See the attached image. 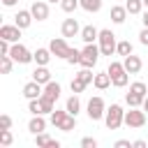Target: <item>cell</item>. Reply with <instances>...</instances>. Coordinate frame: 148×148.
Returning <instances> with one entry per match:
<instances>
[{"mask_svg": "<svg viewBox=\"0 0 148 148\" xmlns=\"http://www.w3.org/2000/svg\"><path fill=\"white\" fill-rule=\"evenodd\" d=\"M106 72L111 74V83H113L116 88H125V86H127V81H130V72L125 69V65H123V62L111 60Z\"/></svg>", "mask_w": 148, "mask_h": 148, "instance_id": "cell-1", "label": "cell"}, {"mask_svg": "<svg viewBox=\"0 0 148 148\" xmlns=\"http://www.w3.org/2000/svg\"><path fill=\"white\" fill-rule=\"evenodd\" d=\"M97 44H99V51H102V56H109V58H111V56L116 53V46H118L113 30H111V28H104V30H99Z\"/></svg>", "mask_w": 148, "mask_h": 148, "instance_id": "cell-2", "label": "cell"}, {"mask_svg": "<svg viewBox=\"0 0 148 148\" xmlns=\"http://www.w3.org/2000/svg\"><path fill=\"white\" fill-rule=\"evenodd\" d=\"M104 125H106L109 130H118L120 125H125V111H123L120 104H111V106H106Z\"/></svg>", "mask_w": 148, "mask_h": 148, "instance_id": "cell-3", "label": "cell"}, {"mask_svg": "<svg viewBox=\"0 0 148 148\" xmlns=\"http://www.w3.org/2000/svg\"><path fill=\"white\" fill-rule=\"evenodd\" d=\"M99 56H102L99 44H95V42H92V44H86V46L81 49V62H79V65H81V67H90V69H92V67L97 65Z\"/></svg>", "mask_w": 148, "mask_h": 148, "instance_id": "cell-4", "label": "cell"}, {"mask_svg": "<svg viewBox=\"0 0 148 148\" xmlns=\"http://www.w3.org/2000/svg\"><path fill=\"white\" fill-rule=\"evenodd\" d=\"M86 113H88V118H90L92 123H95V120H102L104 113H106V104H104V99H102L99 95L90 97V102H88V106H86Z\"/></svg>", "mask_w": 148, "mask_h": 148, "instance_id": "cell-5", "label": "cell"}, {"mask_svg": "<svg viewBox=\"0 0 148 148\" xmlns=\"http://www.w3.org/2000/svg\"><path fill=\"white\" fill-rule=\"evenodd\" d=\"M125 125L127 127H143L146 125V111L139 106H130V111H125Z\"/></svg>", "mask_w": 148, "mask_h": 148, "instance_id": "cell-6", "label": "cell"}, {"mask_svg": "<svg viewBox=\"0 0 148 148\" xmlns=\"http://www.w3.org/2000/svg\"><path fill=\"white\" fill-rule=\"evenodd\" d=\"M9 56H12V58H14V62H18V65H28V62H32V60H35V58H32V53H30L23 44H18V42H14V44H12Z\"/></svg>", "mask_w": 148, "mask_h": 148, "instance_id": "cell-7", "label": "cell"}, {"mask_svg": "<svg viewBox=\"0 0 148 148\" xmlns=\"http://www.w3.org/2000/svg\"><path fill=\"white\" fill-rule=\"evenodd\" d=\"M49 49H51V53H53L56 58H67V53H69L67 37H53V39L49 42Z\"/></svg>", "mask_w": 148, "mask_h": 148, "instance_id": "cell-8", "label": "cell"}, {"mask_svg": "<svg viewBox=\"0 0 148 148\" xmlns=\"http://www.w3.org/2000/svg\"><path fill=\"white\" fill-rule=\"evenodd\" d=\"M30 12L37 21H46L49 18V0H32Z\"/></svg>", "mask_w": 148, "mask_h": 148, "instance_id": "cell-9", "label": "cell"}, {"mask_svg": "<svg viewBox=\"0 0 148 148\" xmlns=\"http://www.w3.org/2000/svg\"><path fill=\"white\" fill-rule=\"evenodd\" d=\"M60 32H62V37H79L81 35V25H79L76 18H65L62 25H60Z\"/></svg>", "mask_w": 148, "mask_h": 148, "instance_id": "cell-10", "label": "cell"}, {"mask_svg": "<svg viewBox=\"0 0 148 148\" xmlns=\"http://www.w3.org/2000/svg\"><path fill=\"white\" fill-rule=\"evenodd\" d=\"M0 37L14 44V42H18V39H21V28H18L16 23H14V25L5 23V25H0Z\"/></svg>", "mask_w": 148, "mask_h": 148, "instance_id": "cell-11", "label": "cell"}, {"mask_svg": "<svg viewBox=\"0 0 148 148\" xmlns=\"http://www.w3.org/2000/svg\"><path fill=\"white\" fill-rule=\"evenodd\" d=\"M42 92H44V86L37 83L35 79L23 86V97H25V99H37V97H42Z\"/></svg>", "mask_w": 148, "mask_h": 148, "instance_id": "cell-12", "label": "cell"}, {"mask_svg": "<svg viewBox=\"0 0 148 148\" xmlns=\"http://www.w3.org/2000/svg\"><path fill=\"white\" fill-rule=\"evenodd\" d=\"M35 21V16H32V12L30 9H18L16 12V16H14V23L21 28V30H25V28H30V23Z\"/></svg>", "mask_w": 148, "mask_h": 148, "instance_id": "cell-13", "label": "cell"}, {"mask_svg": "<svg viewBox=\"0 0 148 148\" xmlns=\"http://www.w3.org/2000/svg\"><path fill=\"white\" fill-rule=\"evenodd\" d=\"M123 65H125V69H127L130 74H139V72H141V67H143L141 58H139V56H134V53L125 56V58H123Z\"/></svg>", "mask_w": 148, "mask_h": 148, "instance_id": "cell-14", "label": "cell"}, {"mask_svg": "<svg viewBox=\"0 0 148 148\" xmlns=\"http://www.w3.org/2000/svg\"><path fill=\"white\" fill-rule=\"evenodd\" d=\"M28 130H30V134H39V132H44V130H46V118H44L42 113L32 116L30 123H28Z\"/></svg>", "mask_w": 148, "mask_h": 148, "instance_id": "cell-15", "label": "cell"}, {"mask_svg": "<svg viewBox=\"0 0 148 148\" xmlns=\"http://www.w3.org/2000/svg\"><path fill=\"white\" fill-rule=\"evenodd\" d=\"M79 37L83 39V44H92V42H97V37H99V30H97L95 25H83Z\"/></svg>", "mask_w": 148, "mask_h": 148, "instance_id": "cell-16", "label": "cell"}, {"mask_svg": "<svg viewBox=\"0 0 148 148\" xmlns=\"http://www.w3.org/2000/svg\"><path fill=\"white\" fill-rule=\"evenodd\" d=\"M32 79H35L37 83L46 86V83L51 81V72H49V67H46V65H37V67H35V72H32Z\"/></svg>", "mask_w": 148, "mask_h": 148, "instance_id": "cell-17", "label": "cell"}, {"mask_svg": "<svg viewBox=\"0 0 148 148\" xmlns=\"http://www.w3.org/2000/svg\"><path fill=\"white\" fill-rule=\"evenodd\" d=\"M92 86H95L97 90H106L109 86H113V83H111V74H109V72H99V74H95Z\"/></svg>", "mask_w": 148, "mask_h": 148, "instance_id": "cell-18", "label": "cell"}, {"mask_svg": "<svg viewBox=\"0 0 148 148\" xmlns=\"http://www.w3.org/2000/svg\"><path fill=\"white\" fill-rule=\"evenodd\" d=\"M127 7L125 5H113L111 7V21L113 23H125V18H127Z\"/></svg>", "mask_w": 148, "mask_h": 148, "instance_id": "cell-19", "label": "cell"}, {"mask_svg": "<svg viewBox=\"0 0 148 148\" xmlns=\"http://www.w3.org/2000/svg\"><path fill=\"white\" fill-rule=\"evenodd\" d=\"M60 90H62V88H60V83H58V81H49V83L44 86V92H42V95H46V97H51L53 102H58Z\"/></svg>", "mask_w": 148, "mask_h": 148, "instance_id": "cell-20", "label": "cell"}, {"mask_svg": "<svg viewBox=\"0 0 148 148\" xmlns=\"http://www.w3.org/2000/svg\"><path fill=\"white\" fill-rule=\"evenodd\" d=\"M32 58H35L37 65H49V60L53 58V53H51V49H37L32 53Z\"/></svg>", "mask_w": 148, "mask_h": 148, "instance_id": "cell-21", "label": "cell"}, {"mask_svg": "<svg viewBox=\"0 0 148 148\" xmlns=\"http://www.w3.org/2000/svg\"><path fill=\"white\" fill-rule=\"evenodd\" d=\"M65 109L72 113V116H79V111H81V99H79V95L74 92L72 97H67V102H65Z\"/></svg>", "mask_w": 148, "mask_h": 148, "instance_id": "cell-22", "label": "cell"}, {"mask_svg": "<svg viewBox=\"0 0 148 148\" xmlns=\"http://www.w3.org/2000/svg\"><path fill=\"white\" fill-rule=\"evenodd\" d=\"M67 113H69L67 109H53V111L49 113V116H51V125H53V127H58V125L65 120V116H67Z\"/></svg>", "mask_w": 148, "mask_h": 148, "instance_id": "cell-23", "label": "cell"}, {"mask_svg": "<svg viewBox=\"0 0 148 148\" xmlns=\"http://www.w3.org/2000/svg\"><path fill=\"white\" fill-rule=\"evenodd\" d=\"M74 127H76V116L67 113V116H65V120H62V123H60V125H58L56 130H62V132H72Z\"/></svg>", "mask_w": 148, "mask_h": 148, "instance_id": "cell-24", "label": "cell"}, {"mask_svg": "<svg viewBox=\"0 0 148 148\" xmlns=\"http://www.w3.org/2000/svg\"><path fill=\"white\" fill-rule=\"evenodd\" d=\"M79 7H81V0H60V9L67 14H74Z\"/></svg>", "mask_w": 148, "mask_h": 148, "instance_id": "cell-25", "label": "cell"}, {"mask_svg": "<svg viewBox=\"0 0 148 148\" xmlns=\"http://www.w3.org/2000/svg\"><path fill=\"white\" fill-rule=\"evenodd\" d=\"M125 102H127L130 106H141V104H143V95H139V92L130 90V92L125 95Z\"/></svg>", "mask_w": 148, "mask_h": 148, "instance_id": "cell-26", "label": "cell"}, {"mask_svg": "<svg viewBox=\"0 0 148 148\" xmlns=\"http://www.w3.org/2000/svg\"><path fill=\"white\" fill-rule=\"evenodd\" d=\"M125 7H127L130 14H141V12L146 9V7H143V0H127Z\"/></svg>", "mask_w": 148, "mask_h": 148, "instance_id": "cell-27", "label": "cell"}, {"mask_svg": "<svg viewBox=\"0 0 148 148\" xmlns=\"http://www.w3.org/2000/svg\"><path fill=\"white\" fill-rule=\"evenodd\" d=\"M81 9H86V12H99L102 9V0H81Z\"/></svg>", "mask_w": 148, "mask_h": 148, "instance_id": "cell-28", "label": "cell"}, {"mask_svg": "<svg viewBox=\"0 0 148 148\" xmlns=\"http://www.w3.org/2000/svg\"><path fill=\"white\" fill-rule=\"evenodd\" d=\"M14 67V58L12 56H0V72L2 74H9Z\"/></svg>", "mask_w": 148, "mask_h": 148, "instance_id": "cell-29", "label": "cell"}, {"mask_svg": "<svg viewBox=\"0 0 148 148\" xmlns=\"http://www.w3.org/2000/svg\"><path fill=\"white\" fill-rule=\"evenodd\" d=\"M116 53H118V56H123V58H125V56H130V53H132V44H130L127 39L118 42V46H116Z\"/></svg>", "mask_w": 148, "mask_h": 148, "instance_id": "cell-30", "label": "cell"}, {"mask_svg": "<svg viewBox=\"0 0 148 148\" xmlns=\"http://www.w3.org/2000/svg\"><path fill=\"white\" fill-rule=\"evenodd\" d=\"M69 65H79L81 62V49H72L69 46V53H67V58H65Z\"/></svg>", "mask_w": 148, "mask_h": 148, "instance_id": "cell-31", "label": "cell"}, {"mask_svg": "<svg viewBox=\"0 0 148 148\" xmlns=\"http://www.w3.org/2000/svg\"><path fill=\"white\" fill-rule=\"evenodd\" d=\"M74 76H79V79H81L83 83H92V79H95V74L90 72V67H83V69H79V72H76Z\"/></svg>", "mask_w": 148, "mask_h": 148, "instance_id": "cell-32", "label": "cell"}, {"mask_svg": "<svg viewBox=\"0 0 148 148\" xmlns=\"http://www.w3.org/2000/svg\"><path fill=\"white\" fill-rule=\"evenodd\" d=\"M39 102H42V111H44V116H46V113H51V111L56 109V102H53L51 97H46V95H42V97H39Z\"/></svg>", "mask_w": 148, "mask_h": 148, "instance_id": "cell-33", "label": "cell"}, {"mask_svg": "<svg viewBox=\"0 0 148 148\" xmlns=\"http://www.w3.org/2000/svg\"><path fill=\"white\" fill-rule=\"evenodd\" d=\"M28 111H30L32 116H37V113H42V116H44V111H42V102H39V97H37V99H28Z\"/></svg>", "mask_w": 148, "mask_h": 148, "instance_id": "cell-34", "label": "cell"}, {"mask_svg": "<svg viewBox=\"0 0 148 148\" xmlns=\"http://www.w3.org/2000/svg\"><path fill=\"white\" fill-rule=\"evenodd\" d=\"M86 86H88V83H83L79 76H74V79H72V83H69L72 92H76V95H79V92H83V88H86Z\"/></svg>", "mask_w": 148, "mask_h": 148, "instance_id": "cell-35", "label": "cell"}, {"mask_svg": "<svg viewBox=\"0 0 148 148\" xmlns=\"http://www.w3.org/2000/svg\"><path fill=\"white\" fill-rule=\"evenodd\" d=\"M130 90H134V92H139V95H143V97H146L148 86H146L143 81H134V83H130Z\"/></svg>", "mask_w": 148, "mask_h": 148, "instance_id": "cell-36", "label": "cell"}, {"mask_svg": "<svg viewBox=\"0 0 148 148\" xmlns=\"http://www.w3.org/2000/svg\"><path fill=\"white\" fill-rule=\"evenodd\" d=\"M35 143H37L39 148H49V143H51V136H46L44 132H39V134H35Z\"/></svg>", "mask_w": 148, "mask_h": 148, "instance_id": "cell-37", "label": "cell"}, {"mask_svg": "<svg viewBox=\"0 0 148 148\" xmlns=\"http://www.w3.org/2000/svg\"><path fill=\"white\" fill-rule=\"evenodd\" d=\"M14 136H12V130H0V143L2 146H12Z\"/></svg>", "mask_w": 148, "mask_h": 148, "instance_id": "cell-38", "label": "cell"}, {"mask_svg": "<svg viewBox=\"0 0 148 148\" xmlns=\"http://www.w3.org/2000/svg\"><path fill=\"white\" fill-rule=\"evenodd\" d=\"M9 51H12V42L0 37V56H9Z\"/></svg>", "mask_w": 148, "mask_h": 148, "instance_id": "cell-39", "label": "cell"}, {"mask_svg": "<svg viewBox=\"0 0 148 148\" xmlns=\"http://www.w3.org/2000/svg\"><path fill=\"white\" fill-rule=\"evenodd\" d=\"M81 148H97V139H92V136H83V139H81Z\"/></svg>", "mask_w": 148, "mask_h": 148, "instance_id": "cell-40", "label": "cell"}, {"mask_svg": "<svg viewBox=\"0 0 148 148\" xmlns=\"http://www.w3.org/2000/svg\"><path fill=\"white\" fill-rule=\"evenodd\" d=\"M12 127V118L7 113H0V130H9Z\"/></svg>", "mask_w": 148, "mask_h": 148, "instance_id": "cell-41", "label": "cell"}, {"mask_svg": "<svg viewBox=\"0 0 148 148\" xmlns=\"http://www.w3.org/2000/svg\"><path fill=\"white\" fill-rule=\"evenodd\" d=\"M139 42H141L143 46H148V28H146V25H143L141 32H139Z\"/></svg>", "mask_w": 148, "mask_h": 148, "instance_id": "cell-42", "label": "cell"}, {"mask_svg": "<svg viewBox=\"0 0 148 148\" xmlns=\"http://www.w3.org/2000/svg\"><path fill=\"white\" fill-rule=\"evenodd\" d=\"M113 146H116V148H132V143H130L127 139H118V141H116Z\"/></svg>", "mask_w": 148, "mask_h": 148, "instance_id": "cell-43", "label": "cell"}, {"mask_svg": "<svg viewBox=\"0 0 148 148\" xmlns=\"http://www.w3.org/2000/svg\"><path fill=\"white\" fill-rule=\"evenodd\" d=\"M132 148H146V141L143 139H136V141H132Z\"/></svg>", "mask_w": 148, "mask_h": 148, "instance_id": "cell-44", "label": "cell"}, {"mask_svg": "<svg viewBox=\"0 0 148 148\" xmlns=\"http://www.w3.org/2000/svg\"><path fill=\"white\" fill-rule=\"evenodd\" d=\"M141 21H143V25L148 28V9H143V12H141Z\"/></svg>", "mask_w": 148, "mask_h": 148, "instance_id": "cell-45", "label": "cell"}, {"mask_svg": "<svg viewBox=\"0 0 148 148\" xmlns=\"http://www.w3.org/2000/svg\"><path fill=\"white\" fill-rule=\"evenodd\" d=\"M2 5L5 7H14V5H18V0H2Z\"/></svg>", "mask_w": 148, "mask_h": 148, "instance_id": "cell-46", "label": "cell"}, {"mask_svg": "<svg viewBox=\"0 0 148 148\" xmlns=\"http://www.w3.org/2000/svg\"><path fill=\"white\" fill-rule=\"evenodd\" d=\"M141 109H143V111H146V113H148V95H146V97H143V104H141Z\"/></svg>", "mask_w": 148, "mask_h": 148, "instance_id": "cell-47", "label": "cell"}, {"mask_svg": "<svg viewBox=\"0 0 148 148\" xmlns=\"http://www.w3.org/2000/svg\"><path fill=\"white\" fill-rule=\"evenodd\" d=\"M49 2H51V5H56V2H60V0H49Z\"/></svg>", "mask_w": 148, "mask_h": 148, "instance_id": "cell-48", "label": "cell"}, {"mask_svg": "<svg viewBox=\"0 0 148 148\" xmlns=\"http://www.w3.org/2000/svg\"><path fill=\"white\" fill-rule=\"evenodd\" d=\"M143 7H146V9H148V0H143Z\"/></svg>", "mask_w": 148, "mask_h": 148, "instance_id": "cell-49", "label": "cell"}]
</instances>
